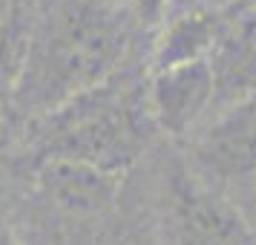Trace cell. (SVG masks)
I'll list each match as a JSON object with an SVG mask.
<instances>
[{"label": "cell", "mask_w": 256, "mask_h": 245, "mask_svg": "<svg viewBox=\"0 0 256 245\" xmlns=\"http://www.w3.org/2000/svg\"><path fill=\"white\" fill-rule=\"evenodd\" d=\"M136 32L121 0H49L26 24L12 113L32 121L116 78Z\"/></svg>", "instance_id": "obj_1"}, {"label": "cell", "mask_w": 256, "mask_h": 245, "mask_svg": "<svg viewBox=\"0 0 256 245\" xmlns=\"http://www.w3.org/2000/svg\"><path fill=\"white\" fill-rule=\"evenodd\" d=\"M147 84L118 72L70 98L52 113L29 121V147L38 162L66 159L121 173L147 150L152 139Z\"/></svg>", "instance_id": "obj_2"}, {"label": "cell", "mask_w": 256, "mask_h": 245, "mask_svg": "<svg viewBox=\"0 0 256 245\" xmlns=\"http://www.w3.org/2000/svg\"><path fill=\"white\" fill-rule=\"evenodd\" d=\"M164 179V222L173 245H256L254 222L222 187L187 167H176Z\"/></svg>", "instance_id": "obj_3"}, {"label": "cell", "mask_w": 256, "mask_h": 245, "mask_svg": "<svg viewBox=\"0 0 256 245\" xmlns=\"http://www.w3.org/2000/svg\"><path fill=\"white\" fill-rule=\"evenodd\" d=\"M190 162L216 187L256 179V90L216 110L190 136Z\"/></svg>", "instance_id": "obj_4"}, {"label": "cell", "mask_w": 256, "mask_h": 245, "mask_svg": "<svg viewBox=\"0 0 256 245\" xmlns=\"http://www.w3.org/2000/svg\"><path fill=\"white\" fill-rule=\"evenodd\" d=\"M213 75L208 61L184 64L173 70L150 72L147 78V110L156 130L170 139L193 136L213 116Z\"/></svg>", "instance_id": "obj_5"}, {"label": "cell", "mask_w": 256, "mask_h": 245, "mask_svg": "<svg viewBox=\"0 0 256 245\" xmlns=\"http://www.w3.org/2000/svg\"><path fill=\"white\" fill-rule=\"evenodd\" d=\"M213 75V113L256 90V6L228 9L222 32L208 58Z\"/></svg>", "instance_id": "obj_6"}, {"label": "cell", "mask_w": 256, "mask_h": 245, "mask_svg": "<svg viewBox=\"0 0 256 245\" xmlns=\"http://www.w3.org/2000/svg\"><path fill=\"white\" fill-rule=\"evenodd\" d=\"M35 179L40 193L60 210L75 216H92L106 210L118 196L121 173L98 170L92 164L49 159L35 164Z\"/></svg>", "instance_id": "obj_7"}, {"label": "cell", "mask_w": 256, "mask_h": 245, "mask_svg": "<svg viewBox=\"0 0 256 245\" xmlns=\"http://www.w3.org/2000/svg\"><path fill=\"white\" fill-rule=\"evenodd\" d=\"M224 18H228V9H222V6L167 18L158 26V32L152 35L150 72L208 61L210 52H213V44L222 32Z\"/></svg>", "instance_id": "obj_8"}, {"label": "cell", "mask_w": 256, "mask_h": 245, "mask_svg": "<svg viewBox=\"0 0 256 245\" xmlns=\"http://www.w3.org/2000/svg\"><path fill=\"white\" fill-rule=\"evenodd\" d=\"M26 44V24L18 15L0 18V116L12 110V93L14 81L20 72Z\"/></svg>", "instance_id": "obj_9"}, {"label": "cell", "mask_w": 256, "mask_h": 245, "mask_svg": "<svg viewBox=\"0 0 256 245\" xmlns=\"http://www.w3.org/2000/svg\"><path fill=\"white\" fill-rule=\"evenodd\" d=\"M121 3L130 12L138 32H144V35H156L158 32L164 12H167V0H121Z\"/></svg>", "instance_id": "obj_10"}, {"label": "cell", "mask_w": 256, "mask_h": 245, "mask_svg": "<svg viewBox=\"0 0 256 245\" xmlns=\"http://www.w3.org/2000/svg\"><path fill=\"white\" fill-rule=\"evenodd\" d=\"M216 6H222V0H167L164 21H167V18H176V15H190V12L216 9ZM164 21H162V24H164Z\"/></svg>", "instance_id": "obj_11"}, {"label": "cell", "mask_w": 256, "mask_h": 245, "mask_svg": "<svg viewBox=\"0 0 256 245\" xmlns=\"http://www.w3.org/2000/svg\"><path fill=\"white\" fill-rule=\"evenodd\" d=\"M250 6H256V0H222V9H230V12H236V9H250Z\"/></svg>", "instance_id": "obj_12"}, {"label": "cell", "mask_w": 256, "mask_h": 245, "mask_svg": "<svg viewBox=\"0 0 256 245\" xmlns=\"http://www.w3.org/2000/svg\"><path fill=\"white\" fill-rule=\"evenodd\" d=\"M0 245H18V239H14V233L6 228V225H0Z\"/></svg>", "instance_id": "obj_13"}, {"label": "cell", "mask_w": 256, "mask_h": 245, "mask_svg": "<svg viewBox=\"0 0 256 245\" xmlns=\"http://www.w3.org/2000/svg\"><path fill=\"white\" fill-rule=\"evenodd\" d=\"M254 182H256V179H254Z\"/></svg>", "instance_id": "obj_14"}]
</instances>
